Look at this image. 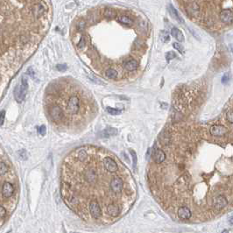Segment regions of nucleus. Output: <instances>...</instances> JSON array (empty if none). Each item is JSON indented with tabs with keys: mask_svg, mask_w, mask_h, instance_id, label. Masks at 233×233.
Returning <instances> with one entry per match:
<instances>
[{
	"mask_svg": "<svg viewBox=\"0 0 233 233\" xmlns=\"http://www.w3.org/2000/svg\"><path fill=\"white\" fill-rule=\"evenodd\" d=\"M38 132H39V133L41 135H44L46 134V132H47V130H46V126L45 125H41V126H40L39 129H38Z\"/></svg>",
	"mask_w": 233,
	"mask_h": 233,
	"instance_id": "c85d7f7f",
	"label": "nucleus"
},
{
	"mask_svg": "<svg viewBox=\"0 0 233 233\" xmlns=\"http://www.w3.org/2000/svg\"><path fill=\"white\" fill-rule=\"evenodd\" d=\"M6 210H5V208L4 207V206H2V205H0V219L4 218L5 216H6Z\"/></svg>",
	"mask_w": 233,
	"mask_h": 233,
	"instance_id": "393cba45",
	"label": "nucleus"
},
{
	"mask_svg": "<svg viewBox=\"0 0 233 233\" xmlns=\"http://www.w3.org/2000/svg\"><path fill=\"white\" fill-rule=\"evenodd\" d=\"M104 16L108 19H111L116 17V12L111 8H106L104 11Z\"/></svg>",
	"mask_w": 233,
	"mask_h": 233,
	"instance_id": "6ab92c4d",
	"label": "nucleus"
},
{
	"mask_svg": "<svg viewBox=\"0 0 233 233\" xmlns=\"http://www.w3.org/2000/svg\"><path fill=\"white\" fill-rule=\"evenodd\" d=\"M81 100L76 95L70 96L66 104V111L70 115H76L80 111Z\"/></svg>",
	"mask_w": 233,
	"mask_h": 233,
	"instance_id": "f257e3e1",
	"label": "nucleus"
},
{
	"mask_svg": "<svg viewBox=\"0 0 233 233\" xmlns=\"http://www.w3.org/2000/svg\"><path fill=\"white\" fill-rule=\"evenodd\" d=\"M130 154H132V161H133V168H135L136 164H137V154H136V153H135L132 149H130Z\"/></svg>",
	"mask_w": 233,
	"mask_h": 233,
	"instance_id": "b1692460",
	"label": "nucleus"
},
{
	"mask_svg": "<svg viewBox=\"0 0 233 233\" xmlns=\"http://www.w3.org/2000/svg\"><path fill=\"white\" fill-rule=\"evenodd\" d=\"M120 212V209L118 205L116 204H110L108 205L107 207V213L112 217H118V214Z\"/></svg>",
	"mask_w": 233,
	"mask_h": 233,
	"instance_id": "ddd939ff",
	"label": "nucleus"
},
{
	"mask_svg": "<svg viewBox=\"0 0 233 233\" xmlns=\"http://www.w3.org/2000/svg\"><path fill=\"white\" fill-rule=\"evenodd\" d=\"M14 194V187L12 184L5 182L2 186V196L4 198H11Z\"/></svg>",
	"mask_w": 233,
	"mask_h": 233,
	"instance_id": "20e7f679",
	"label": "nucleus"
},
{
	"mask_svg": "<svg viewBox=\"0 0 233 233\" xmlns=\"http://www.w3.org/2000/svg\"><path fill=\"white\" fill-rule=\"evenodd\" d=\"M153 159L154 161V162L157 163V164H161L162 163L165 159H166V154L165 153L163 152L162 150H160V149H155L154 151V154H153Z\"/></svg>",
	"mask_w": 233,
	"mask_h": 233,
	"instance_id": "9b49d317",
	"label": "nucleus"
},
{
	"mask_svg": "<svg viewBox=\"0 0 233 233\" xmlns=\"http://www.w3.org/2000/svg\"><path fill=\"white\" fill-rule=\"evenodd\" d=\"M173 47L175 48V49H177L179 52H181L182 54L183 53V47L181 45V44H179L178 42H175L174 44H173Z\"/></svg>",
	"mask_w": 233,
	"mask_h": 233,
	"instance_id": "a878e982",
	"label": "nucleus"
},
{
	"mask_svg": "<svg viewBox=\"0 0 233 233\" xmlns=\"http://www.w3.org/2000/svg\"><path fill=\"white\" fill-rule=\"evenodd\" d=\"M175 57H176V55H175L174 52H168V53H167V55H166V59H167L168 62H169L170 60H172V59H174V58H175Z\"/></svg>",
	"mask_w": 233,
	"mask_h": 233,
	"instance_id": "bb28decb",
	"label": "nucleus"
},
{
	"mask_svg": "<svg viewBox=\"0 0 233 233\" xmlns=\"http://www.w3.org/2000/svg\"><path fill=\"white\" fill-rule=\"evenodd\" d=\"M125 69L128 71H134L138 68V62L135 60H130L125 62L124 64Z\"/></svg>",
	"mask_w": 233,
	"mask_h": 233,
	"instance_id": "dca6fc26",
	"label": "nucleus"
},
{
	"mask_svg": "<svg viewBox=\"0 0 233 233\" xmlns=\"http://www.w3.org/2000/svg\"><path fill=\"white\" fill-rule=\"evenodd\" d=\"M227 203H228L227 200L224 196H218L214 200V207L217 210H221L224 208H225V206H227Z\"/></svg>",
	"mask_w": 233,
	"mask_h": 233,
	"instance_id": "1a4fd4ad",
	"label": "nucleus"
},
{
	"mask_svg": "<svg viewBox=\"0 0 233 233\" xmlns=\"http://www.w3.org/2000/svg\"><path fill=\"white\" fill-rule=\"evenodd\" d=\"M5 117V111H0V125H2L4 124Z\"/></svg>",
	"mask_w": 233,
	"mask_h": 233,
	"instance_id": "c756f323",
	"label": "nucleus"
},
{
	"mask_svg": "<svg viewBox=\"0 0 233 233\" xmlns=\"http://www.w3.org/2000/svg\"><path fill=\"white\" fill-rule=\"evenodd\" d=\"M230 223H231V224L232 225V217H231V219H230Z\"/></svg>",
	"mask_w": 233,
	"mask_h": 233,
	"instance_id": "473e14b6",
	"label": "nucleus"
},
{
	"mask_svg": "<svg viewBox=\"0 0 233 233\" xmlns=\"http://www.w3.org/2000/svg\"><path fill=\"white\" fill-rule=\"evenodd\" d=\"M85 46V41H84V38H82L81 39V41L79 43V45H78V47L80 48H83V47Z\"/></svg>",
	"mask_w": 233,
	"mask_h": 233,
	"instance_id": "2f4dec72",
	"label": "nucleus"
},
{
	"mask_svg": "<svg viewBox=\"0 0 233 233\" xmlns=\"http://www.w3.org/2000/svg\"><path fill=\"white\" fill-rule=\"evenodd\" d=\"M210 134L212 136H216V137H220V136H224L227 133L228 130L225 126L224 125H215L210 129Z\"/></svg>",
	"mask_w": 233,
	"mask_h": 233,
	"instance_id": "0eeeda50",
	"label": "nucleus"
},
{
	"mask_svg": "<svg viewBox=\"0 0 233 233\" xmlns=\"http://www.w3.org/2000/svg\"><path fill=\"white\" fill-rule=\"evenodd\" d=\"M227 120L229 121L231 124L233 123V112L232 110H230L228 112H227Z\"/></svg>",
	"mask_w": 233,
	"mask_h": 233,
	"instance_id": "cd10ccee",
	"label": "nucleus"
},
{
	"mask_svg": "<svg viewBox=\"0 0 233 233\" xmlns=\"http://www.w3.org/2000/svg\"><path fill=\"white\" fill-rule=\"evenodd\" d=\"M106 76L110 79H116L118 77V72L113 69H109L106 71Z\"/></svg>",
	"mask_w": 233,
	"mask_h": 233,
	"instance_id": "aec40b11",
	"label": "nucleus"
},
{
	"mask_svg": "<svg viewBox=\"0 0 233 233\" xmlns=\"http://www.w3.org/2000/svg\"><path fill=\"white\" fill-rule=\"evenodd\" d=\"M118 20L124 24V25H126V26H132L133 25V20L132 19H130L129 17H126V16H120Z\"/></svg>",
	"mask_w": 233,
	"mask_h": 233,
	"instance_id": "a211bd4d",
	"label": "nucleus"
},
{
	"mask_svg": "<svg viewBox=\"0 0 233 233\" xmlns=\"http://www.w3.org/2000/svg\"><path fill=\"white\" fill-rule=\"evenodd\" d=\"M28 90V83L26 77H23L21 83L16 86L14 90V98L18 103H21L25 99Z\"/></svg>",
	"mask_w": 233,
	"mask_h": 233,
	"instance_id": "f03ea898",
	"label": "nucleus"
},
{
	"mask_svg": "<svg viewBox=\"0 0 233 233\" xmlns=\"http://www.w3.org/2000/svg\"><path fill=\"white\" fill-rule=\"evenodd\" d=\"M103 165L104 167V169L109 171L110 173H114L118 169V164L111 157H105L103 161Z\"/></svg>",
	"mask_w": 233,
	"mask_h": 233,
	"instance_id": "7ed1b4c3",
	"label": "nucleus"
},
{
	"mask_svg": "<svg viewBox=\"0 0 233 233\" xmlns=\"http://www.w3.org/2000/svg\"><path fill=\"white\" fill-rule=\"evenodd\" d=\"M110 187H111V189L114 193H116V194L120 193L123 189V181H122V179L118 178V177L112 178V180L111 181V183H110Z\"/></svg>",
	"mask_w": 233,
	"mask_h": 233,
	"instance_id": "39448f33",
	"label": "nucleus"
},
{
	"mask_svg": "<svg viewBox=\"0 0 233 233\" xmlns=\"http://www.w3.org/2000/svg\"><path fill=\"white\" fill-rule=\"evenodd\" d=\"M117 134H118V130L112 127L107 128L100 132L101 137H103V138H107V137H111V136H114V135Z\"/></svg>",
	"mask_w": 233,
	"mask_h": 233,
	"instance_id": "2eb2a0df",
	"label": "nucleus"
},
{
	"mask_svg": "<svg viewBox=\"0 0 233 233\" xmlns=\"http://www.w3.org/2000/svg\"><path fill=\"white\" fill-rule=\"evenodd\" d=\"M178 217L182 220H188L191 217V210L186 206L180 207L178 209Z\"/></svg>",
	"mask_w": 233,
	"mask_h": 233,
	"instance_id": "9d476101",
	"label": "nucleus"
},
{
	"mask_svg": "<svg viewBox=\"0 0 233 233\" xmlns=\"http://www.w3.org/2000/svg\"><path fill=\"white\" fill-rule=\"evenodd\" d=\"M45 12V6L42 4H38L34 8V13L36 18H40Z\"/></svg>",
	"mask_w": 233,
	"mask_h": 233,
	"instance_id": "f3484780",
	"label": "nucleus"
},
{
	"mask_svg": "<svg viewBox=\"0 0 233 233\" xmlns=\"http://www.w3.org/2000/svg\"><path fill=\"white\" fill-rule=\"evenodd\" d=\"M56 69L59 71H65L67 69V66L65 64H59L56 66Z\"/></svg>",
	"mask_w": 233,
	"mask_h": 233,
	"instance_id": "7c9ffc66",
	"label": "nucleus"
},
{
	"mask_svg": "<svg viewBox=\"0 0 233 233\" xmlns=\"http://www.w3.org/2000/svg\"><path fill=\"white\" fill-rule=\"evenodd\" d=\"M168 11H169V13L172 18H174V19H175L176 21L179 22V23L183 24V19L181 17V15L178 13L176 9L172 5H168Z\"/></svg>",
	"mask_w": 233,
	"mask_h": 233,
	"instance_id": "f8f14e48",
	"label": "nucleus"
},
{
	"mask_svg": "<svg viewBox=\"0 0 233 233\" xmlns=\"http://www.w3.org/2000/svg\"><path fill=\"white\" fill-rule=\"evenodd\" d=\"M8 167L5 162H0V176H4L7 174Z\"/></svg>",
	"mask_w": 233,
	"mask_h": 233,
	"instance_id": "412c9836",
	"label": "nucleus"
},
{
	"mask_svg": "<svg viewBox=\"0 0 233 233\" xmlns=\"http://www.w3.org/2000/svg\"><path fill=\"white\" fill-rule=\"evenodd\" d=\"M171 34L174 36V38H175L179 42H182L184 41L183 34L182 33L181 30H179L176 27H173L171 30Z\"/></svg>",
	"mask_w": 233,
	"mask_h": 233,
	"instance_id": "4468645a",
	"label": "nucleus"
},
{
	"mask_svg": "<svg viewBox=\"0 0 233 233\" xmlns=\"http://www.w3.org/2000/svg\"><path fill=\"white\" fill-rule=\"evenodd\" d=\"M220 19L221 21L226 24H231L232 22L233 14L231 9H224L220 12Z\"/></svg>",
	"mask_w": 233,
	"mask_h": 233,
	"instance_id": "6e6552de",
	"label": "nucleus"
},
{
	"mask_svg": "<svg viewBox=\"0 0 233 233\" xmlns=\"http://www.w3.org/2000/svg\"><path fill=\"white\" fill-rule=\"evenodd\" d=\"M89 210H90V212L91 213L92 217L94 218H100V217H101V209H100V205H99V203L96 200L90 202V203L89 205Z\"/></svg>",
	"mask_w": 233,
	"mask_h": 233,
	"instance_id": "423d86ee",
	"label": "nucleus"
},
{
	"mask_svg": "<svg viewBox=\"0 0 233 233\" xmlns=\"http://www.w3.org/2000/svg\"><path fill=\"white\" fill-rule=\"evenodd\" d=\"M160 38L163 42H167L169 41V34L166 31H161L160 34Z\"/></svg>",
	"mask_w": 233,
	"mask_h": 233,
	"instance_id": "5701e85b",
	"label": "nucleus"
},
{
	"mask_svg": "<svg viewBox=\"0 0 233 233\" xmlns=\"http://www.w3.org/2000/svg\"><path fill=\"white\" fill-rule=\"evenodd\" d=\"M106 111L109 113V114H111V115H113V116H115V115H119V114L122 112L119 110L114 109V108H111V107H107V108H106Z\"/></svg>",
	"mask_w": 233,
	"mask_h": 233,
	"instance_id": "4be33fe9",
	"label": "nucleus"
}]
</instances>
